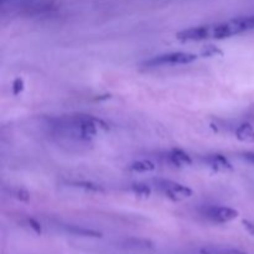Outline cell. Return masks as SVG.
Here are the masks:
<instances>
[{
  "label": "cell",
  "mask_w": 254,
  "mask_h": 254,
  "mask_svg": "<svg viewBox=\"0 0 254 254\" xmlns=\"http://www.w3.org/2000/svg\"><path fill=\"white\" fill-rule=\"evenodd\" d=\"M197 57V55L190 54V52H170V54L153 57L151 60L144 62V64L148 67L165 66V64H189L196 61Z\"/></svg>",
  "instance_id": "obj_1"
},
{
  "label": "cell",
  "mask_w": 254,
  "mask_h": 254,
  "mask_svg": "<svg viewBox=\"0 0 254 254\" xmlns=\"http://www.w3.org/2000/svg\"><path fill=\"white\" fill-rule=\"evenodd\" d=\"M156 188L164 193L168 198L173 201H179L181 198H188L193 195V191L189 186L183 185V184L175 183L173 180H164L159 179L155 180Z\"/></svg>",
  "instance_id": "obj_2"
},
{
  "label": "cell",
  "mask_w": 254,
  "mask_h": 254,
  "mask_svg": "<svg viewBox=\"0 0 254 254\" xmlns=\"http://www.w3.org/2000/svg\"><path fill=\"white\" fill-rule=\"evenodd\" d=\"M203 216L215 223H226L236 220L240 216L237 210L226 206H207L202 210Z\"/></svg>",
  "instance_id": "obj_3"
},
{
  "label": "cell",
  "mask_w": 254,
  "mask_h": 254,
  "mask_svg": "<svg viewBox=\"0 0 254 254\" xmlns=\"http://www.w3.org/2000/svg\"><path fill=\"white\" fill-rule=\"evenodd\" d=\"M211 37V25H202V26H193L176 34V39L180 41H201V40L210 39Z\"/></svg>",
  "instance_id": "obj_4"
},
{
  "label": "cell",
  "mask_w": 254,
  "mask_h": 254,
  "mask_svg": "<svg viewBox=\"0 0 254 254\" xmlns=\"http://www.w3.org/2000/svg\"><path fill=\"white\" fill-rule=\"evenodd\" d=\"M205 161L212 170L217 173H230L233 170L231 161L222 154H212V155L206 156Z\"/></svg>",
  "instance_id": "obj_5"
},
{
  "label": "cell",
  "mask_w": 254,
  "mask_h": 254,
  "mask_svg": "<svg viewBox=\"0 0 254 254\" xmlns=\"http://www.w3.org/2000/svg\"><path fill=\"white\" fill-rule=\"evenodd\" d=\"M235 35H237V32H236L235 26H233L231 20L230 21L211 25V37H212V39L223 40L227 39V37L235 36Z\"/></svg>",
  "instance_id": "obj_6"
},
{
  "label": "cell",
  "mask_w": 254,
  "mask_h": 254,
  "mask_svg": "<svg viewBox=\"0 0 254 254\" xmlns=\"http://www.w3.org/2000/svg\"><path fill=\"white\" fill-rule=\"evenodd\" d=\"M169 159H170V163L173 164V165L178 166V168H181V166L184 165H191V164H192L191 156L189 155L188 153H185V151L178 148L173 149V150L170 151Z\"/></svg>",
  "instance_id": "obj_7"
},
{
  "label": "cell",
  "mask_w": 254,
  "mask_h": 254,
  "mask_svg": "<svg viewBox=\"0 0 254 254\" xmlns=\"http://www.w3.org/2000/svg\"><path fill=\"white\" fill-rule=\"evenodd\" d=\"M231 21H232L233 26H235V30L236 32H237V35L242 34V32L254 30V15L235 17V19H232Z\"/></svg>",
  "instance_id": "obj_8"
},
{
  "label": "cell",
  "mask_w": 254,
  "mask_h": 254,
  "mask_svg": "<svg viewBox=\"0 0 254 254\" xmlns=\"http://www.w3.org/2000/svg\"><path fill=\"white\" fill-rule=\"evenodd\" d=\"M236 136L243 143H254V128L251 124L242 123L236 129Z\"/></svg>",
  "instance_id": "obj_9"
},
{
  "label": "cell",
  "mask_w": 254,
  "mask_h": 254,
  "mask_svg": "<svg viewBox=\"0 0 254 254\" xmlns=\"http://www.w3.org/2000/svg\"><path fill=\"white\" fill-rule=\"evenodd\" d=\"M67 232L72 233V235L76 236H82V237H92V238H101L102 233L98 232V231L89 230V228H83L78 227V226H71V225H64L62 226Z\"/></svg>",
  "instance_id": "obj_10"
},
{
  "label": "cell",
  "mask_w": 254,
  "mask_h": 254,
  "mask_svg": "<svg viewBox=\"0 0 254 254\" xmlns=\"http://www.w3.org/2000/svg\"><path fill=\"white\" fill-rule=\"evenodd\" d=\"M129 170L134 173H149V171L155 170V164L150 160H136L129 165Z\"/></svg>",
  "instance_id": "obj_11"
},
{
  "label": "cell",
  "mask_w": 254,
  "mask_h": 254,
  "mask_svg": "<svg viewBox=\"0 0 254 254\" xmlns=\"http://www.w3.org/2000/svg\"><path fill=\"white\" fill-rule=\"evenodd\" d=\"M71 186L77 189H82L84 191H88V192H104V188L102 185H98L96 183H91V181H72Z\"/></svg>",
  "instance_id": "obj_12"
},
{
  "label": "cell",
  "mask_w": 254,
  "mask_h": 254,
  "mask_svg": "<svg viewBox=\"0 0 254 254\" xmlns=\"http://www.w3.org/2000/svg\"><path fill=\"white\" fill-rule=\"evenodd\" d=\"M124 246L134 251H149L154 248L153 243L146 240H128L124 242Z\"/></svg>",
  "instance_id": "obj_13"
},
{
  "label": "cell",
  "mask_w": 254,
  "mask_h": 254,
  "mask_svg": "<svg viewBox=\"0 0 254 254\" xmlns=\"http://www.w3.org/2000/svg\"><path fill=\"white\" fill-rule=\"evenodd\" d=\"M201 254H247L243 251L237 250V248L231 247H212V248H203L200 251Z\"/></svg>",
  "instance_id": "obj_14"
},
{
  "label": "cell",
  "mask_w": 254,
  "mask_h": 254,
  "mask_svg": "<svg viewBox=\"0 0 254 254\" xmlns=\"http://www.w3.org/2000/svg\"><path fill=\"white\" fill-rule=\"evenodd\" d=\"M130 190H131V192H133L135 196H138V197L148 198V197H150V195H151L150 186L146 185V184H143V183L133 184L130 188Z\"/></svg>",
  "instance_id": "obj_15"
},
{
  "label": "cell",
  "mask_w": 254,
  "mask_h": 254,
  "mask_svg": "<svg viewBox=\"0 0 254 254\" xmlns=\"http://www.w3.org/2000/svg\"><path fill=\"white\" fill-rule=\"evenodd\" d=\"M223 51L221 49H218L217 46L215 45H208V46H205L201 51V56L203 57H222L223 56Z\"/></svg>",
  "instance_id": "obj_16"
},
{
  "label": "cell",
  "mask_w": 254,
  "mask_h": 254,
  "mask_svg": "<svg viewBox=\"0 0 254 254\" xmlns=\"http://www.w3.org/2000/svg\"><path fill=\"white\" fill-rule=\"evenodd\" d=\"M12 196H14L17 201H20V202H27V201L30 200L29 191L25 190V189L22 188L15 189V190L12 191Z\"/></svg>",
  "instance_id": "obj_17"
},
{
  "label": "cell",
  "mask_w": 254,
  "mask_h": 254,
  "mask_svg": "<svg viewBox=\"0 0 254 254\" xmlns=\"http://www.w3.org/2000/svg\"><path fill=\"white\" fill-rule=\"evenodd\" d=\"M24 88H25L24 79L20 78V77L15 78L14 82H12V87H11L12 94H14V96H19V94L24 91Z\"/></svg>",
  "instance_id": "obj_18"
},
{
  "label": "cell",
  "mask_w": 254,
  "mask_h": 254,
  "mask_svg": "<svg viewBox=\"0 0 254 254\" xmlns=\"http://www.w3.org/2000/svg\"><path fill=\"white\" fill-rule=\"evenodd\" d=\"M26 223H27V226H29V227L31 228V230L34 231L35 233H37V235H41V233H42L41 225H40V223L37 222L36 220H34V218H27Z\"/></svg>",
  "instance_id": "obj_19"
},
{
  "label": "cell",
  "mask_w": 254,
  "mask_h": 254,
  "mask_svg": "<svg viewBox=\"0 0 254 254\" xmlns=\"http://www.w3.org/2000/svg\"><path fill=\"white\" fill-rule=\"evenodd\" d=\"M242 223H243V226H245L246 230H247L251 235L254 236V222H252V221H250V220H243Z\"/></svg>",
  "instance_id": "obj_20"
},
{
  "label": "cell",
  "mask_w": 254,
  "mask_h": 254,
  "mask_svg": "<svg viewBox=\"0 0 254 254\" xmlns=\"http://www.w3.org/2000/svg\"><path fill=\"white\" fill-rule=\"evenodd\" d=\"M242 158L248 163L254 164V151H245V153H242Z\"/></svg>",
  "instance_id": "obj_21"
}]
</instances>
